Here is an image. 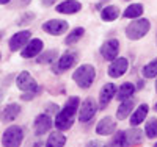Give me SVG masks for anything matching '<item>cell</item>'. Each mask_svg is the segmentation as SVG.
Listing matches in <instances>:
<instances>
[{"mask_svg": "<svg viewBox=\"0 0 157 147\" xmlns=\"http://www.w3.org/2000/svg\"><path fill=\"white\" fill-rule=\"evenodd\" d=\"M68 28H69V24L61 19H50L43 24V30L52 36H60L63 33H66Z\"/></svg>", "mask_w": 157, "mask_h": 147, "instance_id": "ba28073f", "label": "cell"}, {"mask_svg": "<svg viewBox=\"0 0 157 147\" xmlns=\"http://www.w3.org/2000/svg\"><path fill=\"white\" fill-rule=\"evenodd\" d=\"M155 92H157V80H155Z\"/></svg>", "mask_w": 157, "mask_h": 147, "instance_id": "836d02e7", "label": "cell"}, {"mask_svg": "<svg viewBox=\"0 0 157 147\" xmlns=\"http://www.w3.org/2000/svg\"><path fill=\"white\" fill-rule=\"evenodd\" d=\"M30 2H32V0H17L16 6H25V5H29Z\"/></svg>", "mask_w": 157, "mask_h": 147, "instance_id": "4dcf8cb0", "label": "cell"}, {"mask_svg": "<svg viewBox=\"0 0 157 147\" xmlns=\"http://www.w3.org/2000/svg\"><path fill=\"white\" fill-rule=\"evenodd\" d=\"M58 58V52L57 50H46V52H41L38 55V60L36 63L38 64H52L55 63Z\"/></svg>", "mask_w": 157, "mask_h": 147, "instance_id": "603a6c76", "label": "cell"}, {"mask_svg": "<svg viewBox=\"0 0 157 147\" xmlns=\"http://www.w3.org/2000/svg\"><path fill=\"white\" fill-rule=\"evenodd\" d=\"M85 147H113L112 142H102V141H90Z\"/></svg>", "mask_w": 157, "mask_h": 147, "instance_id": "f546056e", "label": "cell"}, {"mask_svg": "<svg viewBox=\"0 0 157 147\" xmlns=\"http://www.w3.org/2000/svg\"><path fill=\"white\" fill-rule=\"evenodd\" d=\"M113 147H123V131H116V135L112 139Z\"/></svg>", "mask_w": 157, "mask_h": 147, "instance_id": "f1b7e54d", "label": "cell"}, {"mask_svg": "<svg viewBox=\"0 0 157 147\" xmlns=\"http://www.w3.org/2000/svg\"><path fill=\"white\" fill-rule=\"evenodd\" d=\"M55 9L60 14H75L82 9V3L77 2V0H64L60 5H57Z\"/></svg>", "mask_w": 157, "mask_h": 147, "instance_id": "e0dca14e", "label": "cell"}, {"mask_svg": "<svg viewBox=\"0 0 157 147\" xmlns=\"http://www.w3.org/2000/svg\"><path fill=\"white\" fill-rule=\"evenodd\" d=\"M143 139H145V135H143V131L137 127H132V128L123 131V147L138 145V144L143 142Z\"/></svg>", "mask_w": 157, "mask_h": 147, "instance_id": "9c48e42d", "label": "cell"}, {"mask_svg": "<svg viewBox=\"0 0 157 147\" xmlns=\"http://www.w3.org/2000/svg\"><path fill=\"white\" fill-rule=\"evenodd\" d=\"M154 147H157V142H155V144H154Z\"/></svg>", "mask_w": 157, "mask_h": 147, "instance_id": "8d00e7d4", "label": "cell"}, {"mask_svg": "<svg viewBox=\"0 0 157 147\" xmlns=\"http://www.w3.org/2000/svg\"><path fill=\"white\" fill-rule=\"evenodd\" d=\"M116 89L118 88L113 83H105L102 86V89L99 92V108L101 110H104V108H107V106H109L110 100L116 96Z\"/></svg>", "mask_w": 157, "mask_h": 147, "instance_id": "4fadbf2b", "label": "cell"}, {"mask_svg": "<svg viewBox=\"0 0 157 147\" xmlns=\"http://www.w3.org/2000/svg\"><path fill=\"white\" fill-rule=\"evenodd\" d=\"M141 74H143V77H145V78H154V77H157V58L151 60L145 66V68H143Z\"/></svg>", "mask_w": 157, "mask_h": 147, "instance_id": "4316f807", "label": "cell"}, {"mask_svg": "<svg viewBox=\"0 0 157 147\" xmlns=\"http://www.w3.org/2000/svg\"><path fill=\"white\" fill-rule=\"evenodd\" d=\"M85 35V30L82 28V27H77V28H74L66 38H64V44H68V46H72L75 42L80 41V38Z\"/></svg>", "mask_w": 157, "mask_h": 147, "instance_id": "484cf974", "label": "cell"}, {"mask_svg": "<svg viewBox=\"0 0 157 147\" xmlns=\"http://www.w3.org/2000/svg\"><path fill=\"white\" fill-rule=\"evenodd\" d=\"M52 128V119L49 114H39L35 119V135L36 136H43L44 133H47Z\"/></svg>", "mask_w": 157, "mask_h": 147, "instance_id": "2e32d148", "label": "cell"}, {"mask_svg": "<svg viewBox=\"0 0 157 147\" xmlns=\"http://www.w3.org/2000/svg\"><path fill=\"white\" fill-rule=\"evenodd\" d=\"M135 85L134 83H130V82H126V83H123L120 88L116 89V99L118 100H126V99H130L134 94H135Z\"/></svg>", "mask_w": 157, "mask_h": 147, "instance_id": "ffe728a7", "label": "cell"}, {"mask_svg": "<svg viewBox=\"0 0 157 147\" xmlns=\"http://www.w3.org/2000/svg\"><path fill=\"white\" fill-rule=\"evenodd\" d=\"M124 2H129V0H124Z\"/></svg>", "mask_w": 157, "mask_h": 147, "instance_id": "74e56055", "label": "cell"}, {"mask_svg": "<svg viewBox=\"0 0 157 147\" xmlns=\"http://www.w3.org/2000/svg\"><path fill=\"white\" fill-rule=\"evenodd\" d=\"M11 2V0H0V3H2V5H6V3H10Z\"/></svg>", "mask_w": 157, "mask_h": 147, "instance_id": "d6a6232c", "label": "cell"}, {"mask_svg": "<svg viewBox=\"0 0 157 147\" xmlns=\"http://www.w3.org/2000/svg\"><path fill=\"white\" fill-rule=\"evenodd\" d=\"M134 106H135V99H134V97L123 100L121 105L118 106V110H116V119H120V121H124V119H127L129 114H132Z\"/></svg>", "mask_w": 157, "mask_h": 147, "instance_id": "ac0fdd59", "label": "cell"}, {"mask_svg": "<svg viewBox=\"0 0 157 147\" xmlns=\"http://www.w3.org/2000/svg\"><path fill=\"white\" fill-rule=\"evenodd\" d=\"M154 108H155V111H157V103H155V106H154Z\"/></svg>", "mask_w": 157, "mask_h": 147, "instance_id": "e575fe53", "label": "cell"}, {"mask_svg": "<svg viewBox=\"0 0 157 147\" xmlns=\"http://www.w3.org/2000/svg\"><path fill=\"white\" fill-rule=\"evenodd\" d=\"M118 53H120V41H118L116 38L107 39V41L101 46V55L105 58L107 61L116 60Z\"/></svg>", "mask_w": 157, "mask_h": 147, "instance_id": "30bf717a", "label": "cell"}, {"mask_svg": "<svg viewBox=\"0 0 157 147\" xmlns=\"http://www.w3.org/2000/svg\"><path fill=\"white\" fill-rule=\"evenodd\" d=\"M115 131H116V122H115V119L110 117V116L102 117L101 121L98 122V125H96V133L101 135V136H110V135H113Z\"/></svg>", "mask_w": 157, "mask_h": 147, "instance_id": "5bb4252c", "label": "cell"}, {"mask_svg": "<svg viewBox=\"0 0 157 147\" xmlns=\"http://www.w3.org/2000/svg\"><path fill=\"white\" fill-rule=\"evenodd\" d=\"M155 42H157V33H155Z\"/></svg>", "mask_w": 157, "mask_h": 147, "instance_id": "d590c367", "label": "cell"}, {"mask_svg": "<svg viewBox=\"0 0 157 147\" xmlns=\"http://www.w3.org/2000/svg\"><path fill=\"white\" fill-rule=\"evenodd\" d=\"M30 38H32V31H30V30H22V31H17L16 35H13V36H11L10 42H8L10 50H11V52H16V50L24 49L25 46L29 44Z\"/></svg>", "mask_w": 157, "mask_h": 147, "instance_id": "8fae6325", "label": "cell"}, {"mask_svg": "<svg viewBox=\"0 0 157 147\" xmlns=\"http://www.w3.org/2000/svg\"><path fill=\"white\" fill-rule=\"evenodd\" d=\"M0 60H2V55H0Z\"/></svg>", "mask_w": 157, "mask_h": 147, "instance_id": "f35d334b", "label": "cell"}, {"mask_svg": "<svg viewBox=\"0 0 157 147\" xmlns=\"http://www.w3.org/2000/svg\"><path fill=\"white\" fill-rule=\"evenodd\" d=\"M54 2H55V0H44L43 3H44V5H50V3H54Z\"/></svg>", "mask_w": 157, "mask_h": 147, "instance_id": "1f68e13d", "label": "cell"}, {"mask_svg": "<svg viewBox=\"0 0 157 147\" xmlns=\"http://www.w3.org/2000/svg\"><path fill=\"white\" fill-rule=\"evenodd\" d=\"M141 13H143V5L141 3H132L124 9L123 16L126 19H138L141 16Z\"/></svg>", "mask_w": 157, "mask_h": 147, "instance_id": "cb8c5ba5", "label": "cell"}, {"mask_svg": "<svg viewBox=\"0 0 157 147\" xmlns=\"http://www.w3.org/2000/svg\"><path fill=\"white\" fill-rule=\"evenodd\" d=\"M78 102H80V99L75 97V96H72L66 100L64 106L55 116V124L54 125L57 127V130L64 131V130H69L74 125L75 116H77V111H78Z\"/></svg>", "mask_w": 157, "mask_h": 147, "instance_id": "6da1fadb", "label": "cell"}, {"mask_svg": "<svg viewBox=\"0 0 157 147\" xmlns=\"http://www.w3.org/2000/svg\"><path fill=\"white\" fill-rule=\"evenodd\" d=\"M64 144H66V136L60 130H57V131H52L49 135L46 147H64Z\"/></svg>", "mask_w": 157, "mask_h": 147, "instance_id": "7402d4cb", "label": "cell"}, {"mask_svg": "<svg viewBox=\"0 0 157 147\" xmlns=\"http://www.w3.org/2000/svg\"><path fill=\"white\" fill-rule=\"evenodd\" d=\"M78 60V52L77 50H66L63 55L58 58V61H55V72H66L69 71L72 66L77 63Z\"/></svg>", "mask_w": 157, "mask_h": 147, "instance_id": "8992f818", "label": "cell"}, {"mask_svg": "<svg viewBox=\"0 0 157 147\" xmlns=\"http://www.w3.org/2000/svg\"><path fill=\"white\" fill-rule=\"evenodd\" d=\"M148 111H149V106H148L146 103H141L138 108H137L135 111H132V114H130V125H134V127L140 125V124L146 119Z\"/></svg>", "mask_w": 157, "mask_h": 147, "instance_id": "d6986e66", "label": "cell"}, {"mask_svg": "<svg viewBox=\"0 0 157 147\" xmlns=\"http://www.w3.org/2000/svg\"><path fill=\"white\" fill-rule=\"evenodd\" d=\"M16 85H17V88L22 92H33V94H38V92H39V86L36 83V80L27 71H24V72H21L17 75Z\"/></svg>", "mask_w": 157, "mask_h": 147, "instance_id": "52a82bcc", "label": "cell"}, {"mask_svg": "<svg viewBox=\"0 0 157 147\" xmlns=\"http://www.w3.org/2000/svg\"><path fill=\"white\" fill-rule=\"evenodd\" d=\"M24 141V130L19 125H11L3 131L2 145L3 147H21Z\"/></svg>", "mask_w": 157, "mask_h": 147, "instance_id": "277c9868", "label": "cell"}, {"mask_svg": "<svg viewBox=\"0 0 157 147\" xmlns=\"http://www.w3.org/2000/svg\"><path fill=\"white\" fill-rule=\"evenodd\" d=\"M98 108H99V105L96 103V100L93 97L85 99L82 102V105H80V108H78V111H77L78 121H80V122H90L91 119L96 116Z\"/></svg>", "mask_w": 157, "mask_h": 147, "instance_id": "5b68a950", "label": "cell"}, {"mask_svg": "<svg viewBox=\"0 0 157 147\" xmlns=\"http://www.w3.org/2000/svg\"><path fill=\"white\" fill-rule=\"evenodd\" d=\"M151 28V24L148 19H143V17H138V19H134L127 27H126V36L130 41H138L143 36H146L148 31Z\"/></svg>", "mask_w": 157, "mask_h": 147, "instance_id": "3957f363", "label": "cell"}, {"mask_svg": "<svg viewBox=\"0 0 157 147\" xmlns=\"http://www.w3.org/2000/svg\"><path fill=\"white\" fill-rule=\"evenodd\" d=\"M127 69H129V61L126 58H116L110 63L107 72H109V77L112 78H120L127 72Z\"/></svg>", "mask_w": 157, "mask_h": 147, "instance_id": "7c38bea8", "label": "cell"}, {"mask_svg": "<svg viewBox=\"0 0 157 147\" xmlns=\"http://www.w3.org/2000/svg\"><path fill=\"white\" fill-rule=\"evenodd\" d=\"M118 16H120V9H118V6H115V5H109L101 11V19L105 20V22H112Z\"/></svg>", "mask_w": 157, "mask_h": 147, "instance_id": "d4e9b609", "label": "cell"}, {"mask_svg": "<svg viewBox=\"0 0 157 147\" xmlns=\"http://www.w3.org/2000/svg\"><path fill=\"white\" fill-rule=\"evenodd\" d=\"M145 135L149 138V139H154L157 138V117H152L146 122L145 125Z\"/></svg>", "mask_w": 157, "mask_h": 147, "instance_id": "83f0119b", "label": "cell"}, {"mask_svg": "<svg viewBox=\"0 0 157 147\" xmlns=\"http://www.w3.org/2000/svg\"><path fill=\"white\" fill-rule=\"evenodd\" d=\"M72 80L75 82V85L82 89H88L96 80V69L91 64H82L75 69V72L72 74Z\"/></svg>", "mask_w": 157, "mask_h": 147, "instance_id": "7a4b0ae2", "label": "cell"}, {"mask_svg": "<svg viewBox=\"0 0 157 147\" xmlns=\"http://www.w3.org/2000/svg\"><path fill=\"white\" fill-rule=\"evenodd\" d=\"M19 114H21V106L17 103H10L2 111V119H3V122H13Z\"/></svg>", "mask_w": 157, "mask_h": 147, "instance_id": "44dd1931", "label": "cell"}, {"mask_svg": "<svg viewBox=\"0 0 157 147\" xmlns=\"http://www.w3.org/2000/svg\"><path fill=\"white\" fill-rule=\"evenodd\" d=\"M43 47H44V44H43L41 39H30L29 44L21 52V55H22V58H35L41 53Z\"/></svg>", "mask_w": 157, "mask_h": 147, "instance_id": "9a60e30c", "label": "cell"}]
</instances>
